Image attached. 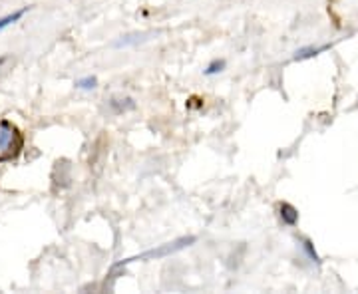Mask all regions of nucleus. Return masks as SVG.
I'll return each mask as SVG.
<instances>
[{"instance_id": "nucleus-1", "label": "nucleus", "mask_w": 358, "mask_h": 294, "mask_svg": "<svg viewBox=\"0 0 358 294\" xmlns=\"http://www.w3.org/2000/svg\"><path fill=\"white\" fill-rule=\"evenodd\" d=\"M24 149V136L22 132L10 122L0 120V163L16 159Z\"/></svg>"}, {"instance_id": "nucleus-2", "label": "nucleus", "mask_w": 358, "mask_h": 294, "mask_svg": "<svg viewBox=\"0 0 358 294\" xmlns=\"http://www.w3.org/2000/svg\"><path fill=\"white\" fill-rule=\"evenodd\" d=\"M195 241H197L195 237H181V239L174 241V243H166V245H162V247H158V249H152V251H146V253L138 255V257H132V259H126V261H122V263H116L114 269L124 267V265H130V263H136V261H150V259H164V257H170V255L178 253V251H183L185 247H191Z\"/></svg>"}, {"instance_id": "nucleus-3", "label": "nucleus", "mask_w": 358, "mask_h": 294, "mask_svg": "<svg viewBox=\"0 0 358 294\" xmlns=\"http://www.w3.org/2000/svg\"><path fill=\"white\" fill-rule=\"evenodd\" d=\"M327 50H331V44H323V46H305V48H299V50L295 52L293 60H295V62L309 60V58H315V56H319V54H323V52H327Z\"/></svg>"}, {"instance_id": "nucleus-4", "label": "nucleus", "mask_w": 358, "mask_h": 294, "mask_svg": "<svg viewBox=\"0 0 358 294\" xmlns=\"http://www.w3.org/2000/svg\"><path fill=\"white\" fill-rule=\"evenodd\" d=\"M279 215H281V221H283L287 227H295V225L299 223V211H297L291 203H281Z\"/></svg>"}, {"instance_id": "nucleus-5", "label": "nucleus", "mask_w": 358, "mask_h": 294, "mask_svg": "<svg viewBox=\"0 0 358 294\" xmlns=\"http://www.w3.org/2000/svg\"><path fill=\"white\" fill-rule=\"evenodd\" d=\"M110 108H112V112L114 114H126V112H130V110H134L136 108V102L132 100V98H112L110 100Z\"/></svg>"}, {"instance_id": "nucleus-6", "label": "nucleus", "mask_w": 358, "mask_h": 294, "mask_svg": "<svg viewBox=\"0 0 358 294\" xmlns=\"http://www.w3.org/2000/svg\"><path fill=\"white\" fill-rule=\"evenodd\" d=\"M30 10V6H24V8H20V10H14V12H10V14H6V16H2L0 18V32L2 30H6L8 26H12V24H16L26 12Z\"/></svg>"}, {"instance_id": "nucleus-7", "label": "nucleus", "mask_w": 358, "mask_h": 294, "mask_svg": "<svg viewBox=\"0 0 358 294\" xmlns=\"http://www.w3.org/2000/svg\"><path fill=\"white\" fill-rule=\"evenodd\" d=\"M225 68H227V62H225L223 58H215V60H211V62L205 66V70H203V76H207V78H211V76H217V74H221Z\"/></svg>"}, {"instance_id": "nucleus-8", "label": "nucleus", "mask_w": 358, "mask_h": 294, "mask_svg": "<svg viewBox=\"0 0 358 294\" xmlns=\"http://www.w3.org/2000/svg\"><path fill=\"white\" fill-rule=\"evenodd\" d=\"M74 86H76L78 90L92 92V90H96V88H98V78H96V76H86V78L76 80V82H74Z\"/></svg>"}, {"instance_id": "nucleus-9", "label": "nucleus", "mask_w": 358, "mask_h": 294, "mask_svg": "<svg viewBox=\"0 0 358 294\" xmlns=\"http://www.w3.org/2000/svg\"><path fill=\"white\" fill-rule=\"evenodd\" d=\"M303 249L307 251V255L311 257V261H315L317 265H321V257L317 255V251H315V245H313L309 239H305V241H303Z\"/></svg>"}, {"instance_id": "nucleus-10", "label": "nucleus", "mask_w": 358, "mask_h": 294, "mask_svg": "<svg viewBox=\"0 0 358 294\" xmlns=\"http://www.w3.org/2000/svg\"><path fill=\"white\" fill-rule=\"evenodd\" d=\"M6 60H8V58H6V56H0V66H2V64H4V62H6Z\"/></svg>"}]
</instances>
